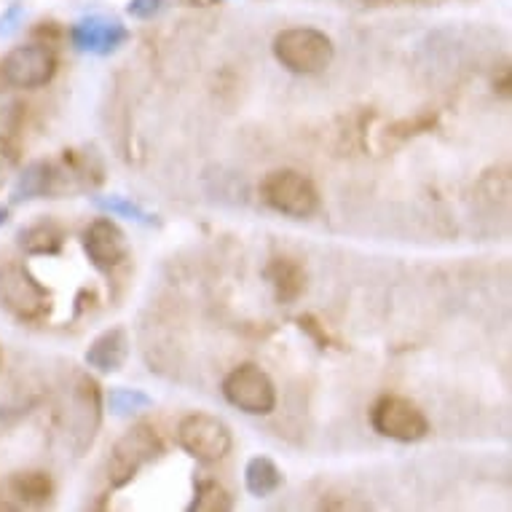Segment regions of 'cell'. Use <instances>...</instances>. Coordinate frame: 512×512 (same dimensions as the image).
<instances>
[{"mask_svg":"<svg viewBox=\"0 0 512 512\" xmlns=\"http://www.w3.org/2000/svg\"><path fill=\"white\" fill-rule=\"evenodd\" d=\"M105 403H108V411L113 413V416H121V419H126V416H137V413L153 408V400L145 395V392L126 387L110 389L108 397H105Z\"/></svg>","mask_w":512,"mask_h":512,"instance_id":"d6986e66","label":"cell"},{"mask_svg":"<svg viewBox=\"0 0 512 512\" xmlns=\"http://www.w3.org/2000/svg\"><path fill=\"white\" fill-rule=\"evenodd\" d=\"M0 309L19 322H38L51 311V293L25 263H0Z\"/></svg>","mask_w":512,"mask_h":512,"instance_id":"3957f363","label":"cell"},{"mask_svg":"<svg viewBox=\"0 0 512 512\" xmlns=\"http://www.w3.org/2000/svg\"><path fill=\"white\" fill-rule=\"evenodd\" d=\"M51 196L54 199V164L51 161H33L17 175L11 202H33Z\"/></svg>","mask_w":512,"mask_h":512,"instance_id":"9a60e30c","label":"cell"},{"mask_svg":"<svg viewBox=\"0 0 512 512\" xmlns=\"http://www.w3.org/2000/svg\"><path fill=\"white\" fill-rule=\"evenodd\" d=\"M370 424L395 443H419L429 435V421L419 405L400 395H381L370 408Z\"/></svg>","mask_w":512,"mask_h":512,"instance_id":"52a82bcc","label":"cell"},{"mask_svg":"<svg viewBox=\"0 0 512 512\" xmlns=\"http://www.w3.org/2000/svg\"><path fill=\"white\" fill-rule=\"evenodd\" d=\"M94 204H97L100 210L110 212V215H121V218L137 220V223H143V226H156V223H159L153 212L143 210L140 204L132 202V199H126V196H100V199H94Z\"/></svg>","mask_w":512,"mask_h":512,"instance_id":"ffe728a7","label":"cell"},{"mask_svg":"<svg viewBox=\"0 0 512 512\" xmlns=\"http://www.w3.org/2000/svg\"><path fill=\"white\" fill-rule=\"evenodd\" d=\"M167 9V0H129L126 14L135 19H153Z\"/></svg>","mask_w":512,"mask_h":512,"instance_id":"7402d4cb","label":"cell"},{"mask_svg":"<svg viewBox=\"0 0 512 512\" xmlns=\"http://www.w3.org/2000/svg\"><path fill=\"white\" fill-rule=\"evenodd\" d=\"M129 38H132V33L126 30V25H121L118 19L100 17V14L84 17L70 27L73 46L78 51H86V54H97V57H108V54L121 49Z\"/></svg>","mask_w":512,"mask_h":512,"instance_id":"30bf717a","label":"cell"},{"mask_svg":"<svg viewBox=\"0 0 512 512\" xmlns=\"http://www.w3.org/2000/svg\"><path fill=\"white\" fill-rule=\"evenodd\" d=\"M177 445L185 454L194 456L202 464L223 462L231 448H234V435L223 419L212 413H188L177 424Z\"/></svg>","mask_w":512,"mask_h":512,"instance_id":"5b68a950","label":"cell"},{"mask_svg":"<svg viewBox=\"0 0 512 512\" xmlns=\"http://www.w3.org/2000/svg\"><path fill=\"white\" fill-rule=\"evenodd\" d=\"M81 244L89 263L100 274H110V271L121 269L129 261V239H126L124 228L118 226L113 218H94L81 234Z\"/></svg>","mask_w":512,"mask_h":512,"instance_id":"9c48e42d","label":"cell"},{"mask_svg":"<svg viewBox=\"0 0 512 512\" xmlns=\"http://www.w3.org/2000/svg\"><path fill=\"white\" fill-rule=\"evenodd\" d=\"M263 277H266L271 293L279 303L298 301L306 293V282H309L303 263H298L295 258H287V255L271 258L269 266L263 269Z\"/></svg>","mask_w":512,"mask_h":512,"instance_id":"4fadbf2b","label":"cell"},{"mask_svg":"<svg viewBox=\"0 0 512 512\" xmlns=\"http://www.w3.org/2000/svg\"><path fill=\"white\" fill-rule=\"evenodd\" d=\"M19 250L25 255H59L65 247V231L54 220H35L30 226L19 228L17 234Z\"/></svg>","mask_w":512,"mask_h":512,"instance_id":"5bb4252c","label":"cell"},{"mask_svg":"<svg viewBox=\"0 0 512 512\" xmlns=\"http://www.w3.org/2000/svg\"><path fill=\"white\" fill-rule=\"evenodd\" d=\"M17 17H19V6H14V9H11L6 17H0V35L11 33V30L17 27L14 25V22H17Z\"/></svg>","mask_w":512,"mask_h":512,"instance_id":"cb8c5ba5","label":"cell"},{"mask_svg":"<svg viewBox=\"0 0 512 512\" xmlns=\"http://www.w3.org/2000/svg\"><path fill=\"white\" fill-rule=\"evenodd\" d=\"M0 76L11 89H41L57 76V54L41 41L14 46L0 62Z\"/></svg>","mask_w":512,"mask_h":512,"instance_id":"ba28073f","label":"cell"},{"mask_svg":"<svg viewBox=\"0 0 512 512\" xmlns=\"http://www.w3.org/2000/svg\"><path fill=\"white\" fill-rule=\"evenodd\" d=\"M9 491L17 496L22 504L41 507V504L51 502V496H54V480H51L49 472L41 470L17 472V475H11Z\"/></svg>","mask_w":512,"mask_h":512,"instance_id":"e0dca14e","label":"cell"},{"mask_svg":"<svg viewBox=\"0 0 512 512\" xmlns=\"http://www.w3.org/2000/svg\"><path fill=\"white\" fill-rule=\"evenodd\" d=\"M9 223V207H0V226Z\"/></svg>","mask_w":512,"mask_h":512,"instance_id":"484cf974","label":"cell"},{"mask_svg":"<svg viewBox=\"0 0 512 512\" xmlns=\"http://www.w3.org/2000/svg\"><path fill=\"white\" fill-rule=\"evenodd\" d=\"M188 6H215L218 0H185Z\"/></svg>","mask_w":512,"mask_h":512,"instance_id":"d4e9b609","label":"cell"},{"mask_svg":"<svg viewBox=\"0 0 512 512\" xmlns=\"http://www.w3.org/2000/svg\"><path fill=\"white\" fill-rule=\"evenodd\" d=\"M274 59L295 76H317L328 70L336 57V46L317 27H287L274 35Z\"/></svg>","mask_w":512,"mask_h":512,"instance_id":"6da1fadb","label":"cell"},{"mask_svg":"<svg viewBox=\"0 0 512 512\" xmlns=\"http://www.w3.org/2000/svg\"><path fill=\"white\" fill-rule=\"evenodd\" d=\"M11 116H19V105L11 97L0 94V129H9Z\"/></svg>","mask_w":512,"mask_h":512,"instance_id":"603a6c76","label":"cell"},{"mask_svg":"<svg viewBox=\"0 0 512 512\" xmlns=\"http://www.w3.org/2000/svg\"><path fill=\"white\" fill-rule=\"evenodd\" d=\"M223 397L228 400V405H234L250 416H269L277 408V387L269 373L255 362L236 365L223 378Z\"/></svg>","mask_w":512,"mask_h":512,"instance_id":"8992f818","label":"cell"},{"mask_svg":"<svg viewBox=\"0 0 512 512\" xmlns=\"http://www.w3.org/2000/svg\"><path fill=\"white\" fill-rule=\"evenodd\" d=\"M0 365H3V354H0Z\"/></svg>","mask_w":512,"mask_h":512,"instance_id":"4316f807","label":"cell"},{"mask_svg":"<svg viewBox=\"0 0 512 512\" xmlns=\"http://www.w3.org/2000/svg\"><path fill=\"white\" fill-rule=\"evenodd\" d=\"M161 454H164V443H161L156 427L145 424V421L129 427L110 451L108 483L113 488H126L148 464L161 459Z\"/></svg>","mask_w":512,"mask_h":512,"instance_id":"7a4b0ae2","label":"cell"},{"mask_svg":"<svg viewBox=\"0 0 512 512\" xmlns=\"http://www.w3.org/2000/svg\"><path fill=\"white\" fill-rule=\"evenodd\" d=\"M282 486H285V475L269 456H252L250 462L244 464V488L255 499H269Z\"/></svg>","mask_w":512,"mask_h":512,"instance_id":"2e32d148","label":"cell"},{"mask_svg":"<svg viewBox=\"0 0 512 512\" xmlns=\"http://www.w3.org/2000/svg\"><path fill=\"white\" fill-rule=\"evenodd\" d=\"M102 419V392L97 381L89 376L78 378L76 392H73V411H70V424H73V437H78L76 448L84 451L92 445Z\"/></svg>","mask_w":512,"mask_h":512,"instance_id":"8fae6325","label":"cell"},{"mask_svg":"<svg viewBox=\"0 0 512 512\" xmlns=\"http://www.w3.org/2000/svg\"><path fill=\"white\" fill-rule=\"evenodd\" d=\"M19 164H22V148L17 140L0 135V191L11 183V177L17 175Z\"/></svg>","mask_w":512,"mask_h":512,"instance_id":"44dd1931","label":"cell"},{"mask_svg":"<svg viewBox=\"0 0 512 512\" xmlns=\"http://www.w3.org/2000/svg\"><path fill=\"white\" fill-rule=\"evenodd\" d=\"M129 349H132L129 333L121 325H116V328L102 330L100 336L94 338L89 349H86L84 360L97 373H116L129 360Z\"/></svg>","mask_w":512,"mask_h":512,"instance_id":"7c38bea8","label":"cell"},{"mask_svg":"<svg viewBox=\"0 0 512 512\" xmlns=\"http://www.w3.org/2000/svg\"><path fill=\"white\" fill-rule=\"evenodd\" d=\"M261 199L279 215L293 220L311 218L319 210V194L298 169H274L261 180Z\"/></svg>","mask_w":512,"mask_h":512,"instance_id":"277c9868","label":"cell"},{"mask_svg":"<svg viewBox=\"0 0 512 512\" xmlns=\"http://www.w3.org/2000/svg\"><path fill=\"white\" fill-rule=\"evenodd\" d=\"M231 507H234V502L218 480H199L194 502L188 504V512H228Z\"/></svg>","mask_w":512,"mask_h":512,"instance_id":"ac0fdd59","label":"cell"}]
</instances>
